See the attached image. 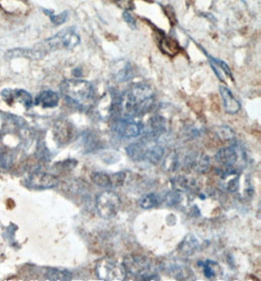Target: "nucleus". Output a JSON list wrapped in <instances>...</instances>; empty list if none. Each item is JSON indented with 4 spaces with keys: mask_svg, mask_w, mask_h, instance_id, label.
Instances as JSON below:
<instances>
[{
    "mask_svg": "<svg viewBox=\"0 0 261 281\" xmlns=\"http://www.w3.org/2000/svg\"><path fill=\"white\" fill-rule=\"evenodd\" d=\"M156 101L152 87L144 83H136L120 95V113L127 118L144 116L152 110Z\"/></svg>",
    "mask_w": 261,
    "mask_h": 281,
    "instance_id": "obj_1",
    "label": "nucleus"
},
{
    "mask_svg": "<svg viewBox=\"0 0 261 281\" xmlns=\"http://www.w3.org/2000/svg\"><path fill=\"white\" fill-rule=\"evenodd\" d=\"M60 90L68 103L80 110L92 106L94 88L92 84L83 80H66L60 85Z\"/></svg>",
    "mask_w": 261,
    "mask_h": 281,
    "instance_id": "obj_2",
    "label": "nucleus"
},
{
    "mask_svg": "<svg viewBox=\"0 0 261 281\" xmlns=\"http://www.w3.org/2000/svg\"><path fill=\"white\" fill-rule=\"evenodd\" d=\"M156 140L157 138L147 134L142 139L128 145L126 153L135 162H147L151 165H156L164 156V149Z\"/></svg>",
    "mask_w": 261,
    "mask_h": 281,
    "instance_id": "obj_3",
    "label": "nucleus"
},
{
    "mask_svg": "<svg viewBox=\"0 0 261 281\" xmlns=\"http://www.w3.org/2000/svg\"><path fill=\"white\" fill-rule=\"evenodd\" d=\"M81 42V37L73 29H66L39 44L38 49L33 50L36 55L58 49H73Z\"/></svg>",
    "mask_w": 261,
    "mask_h": 281,
    "instance_id": "obj_4",
    "label": "nucleus"
},
{
    "mask_svg": "<svg viewBox=\"0 0 261 281\" xmlns=\"http://www.w3.org/2000/svg\"><path fill=\"white\" fill-rule=\"evenodd\" d=\"M126 273L136 276L139 280H159L157 274L152 273V263L150 260L141 255H129L125 257L123 264Z\"/></svg>",
    "mask_w": 261,
    "mask_h": 281,
    "instance_id": "obj_5",
    "label": "nucleus"
},
{
    "mask_svg": "<svg viewBox=\"0 0 261 281\" xmlns=\"http://www.w3.org/2000/svg\"><path fill=\"white\" fill-rule=\"evenodd\" d=\"M95 273L99 279L106 281H122L126 276L124 266L109 258L99 260L95 266Z\"/></svg>",
    "mask_w": 261,
    "mask_h": 281,
    "instance_id": "obj_6",
    "label": "nucleus"
},
{
    "mask_svg": "<svg viewBox=\"0 0 261 281\" xmlns=\"http://www.w3.org/2000/svg\"><path fill=\"white\" fill-rule=\"evenodd\" d=\"M121 200L113 190H106L96 198V210L99 215L105 219H111L118 213Z\"/></svg>",
    "mask_w": 261,
    "mask_h": 281,
    "instance_id": "obj_7",
    "label": "nucleus"
},
{
    "mask_svg": "<svg viewBox=\"0 0 261 281\" xmlns=\"http://www.w3.org/2000/svg\"><path fill=\"white\" fill-rule=\"evenodd\" d=\"M245 155L242 149L236 146L221 148L215 155V161L224 168L237 170L236 165L245 161Z\"/></svg>",
    "mask_w": 261,
    "mask_h": 281,
    "instance_id": "obj_8",
    "label": "nucleus"
},
{
    "mask_svg": "<svg viewBox=\"0 0 261 281\" xmlns=\"http://www.w3.org/2000/svg\"><path fill=\"white\" fill-rule=\"evenodd\" d=\"M112 130L120 138L128 139L138 136L141 133V127L132 118H117L113 122Z\"/></svg>",
    "mask_w": 261,
    "mask_h": 281,
    "instance_id": "obj_9",
    "label": "nucleus"
},
{
    "mask_svg": "<svg viewBox=\"0 0 261 281\" xmlns=\"http://www.w3.org/2000/svg\"><path fill=\"white\" fill-rule=\"evenodd\" d=\"M127 180L126 172H119L113 175H109L103 172H93L91 174V181L97 186L103 188L120 187Z\"/></svg>",
    "mask_w": 261,
    "mask_h": 281,
    "instance_id": "obj_10",
    "label": "nucleus"
},
{
    "mask_svg": "<svg viewBox=\"0 0 261 281\" xmlns=\"http://www.w3.org/2000/svg\"><path fill=\"white\" fill-rule=\"evenodd\" d=\"M54 139L58 145L63 146L70 143L76 134V129L74 125L67 121V120H60L55 123L53 129Z\"/></svg>",
    "mask_w": 261,
    "mask_h": 281,
    "instance_id": "obj_11",
    "label": "nucleus"
},
{
    "mask_svg": "<svg viewBox=\"0 0 261 281\" xmlns=\"http://www.w3.org/2000/svg\"><path fill=\"white\" fill-rule=\"evenodd\" d=\"M58 179L47 173H33L29 179L30 185L36 189H49L58 185Z\"/></svg>",
    "mask_w": 261,
    "mask_h": 281,
    "instance_id": "obj_12",
    "label": "nucleus"
},
{
    "mask_svg": "<svg viewBox=\"0 0 261 281\" xmlns=\"http://www.w3.org/2000/svg\"><path fill=\"white\" fill-rule=\"evenodd\" d=\"M185 165L197 174H205L209 171L211 162L208 155L204 153H194L186 158Z\"/></svg>",
    "mask_w": 261,
    "mask_h": 281,
    "instance_id": "obj_13",
    "label": "nucleus"
},
{
    "mask_svg": "<svg viewBox=\"0 0 261 281\" xmlns=\"http://www.w3.org/2000/svg\"><path fill=\"white\" fill-rule=\"evenodd\" d=\"M219 92L223 101V107L227 114L234 115L241 110V103L237 99L232 91L224 85L219 86Z\"/></svg>",
    "mask_w": 261,
    "mask_h": 281,
    "instance_id": "obj_14",
    "label": "nucleus"
},
{
    "mask_svg": "<svg viewBox=\"0 0 261 281\" xmlns=\"http://www.w3.org/2000/svg\"><path fill=\"white\" fill-rule=\"evenodd\" d=\"M1 94L5 101H7V103L12 102V101H18V102L22 103L26 108H30L33 105V98L31 96V94L29 92H27L26 90L6 89Z\"/></svg>",
    "mask_w": 261,
    "mask_h": 281,
    "instance_id": "obj_15",
    "label": "nucleus"
},
{
    "mask_svg": "<svg viewBox=\"0 0 261 281\" xmlns=\"http://www.w3.org/2000/svg\"><path fill=\"white\" fill-rule=\"evenodd\" d=\"M172 188L178 192H191L197 189L196 180L178 176L171 181Z\"/></svg>",
    "mask_w": 261,
    "mask_h": 281,
    "instance_id": "obj_16",
    "label": "nucleus"
},
{
    "mask_svg": "<svg viewBox=\"0 0 261 281\" xmlns=\"http://www.w3.org/2000/svg\"><path fill=\"white\" fill-rule=\"evenodd\" d=\"M59 103V96L52 90L42 91L35 100V104L42 108H54Z\"/></svg>",
    "mask_w": 261,
    "mask_h": 281,
    "instance_id": "obj_17",
    "label": "nucleus"
},
{
    "mask_svg": "<svg viewBox=\"0 0 261 281\" xmlns=\"http://www.w3.org/2000/svg\"><path fill=\"white\" fill-rule=\"evenodd\" d=\"M203 51H204V50H203ZM204 52H205V51H204ZM205 53H206V52H205ZM206 55L209 57L210 63H211V65H212V69H213L214 73L216 74V76L219 78L220 81H223V82H224V74H226L232 80H234V79H233V76H232V73H231V70H230V68H229L228 65H227L225 62H223V61H221V60H218V59H215V58H213L212 56L208 55L207 53H206Z\"/></svg>",
    "mask_w": 261,
    "mask_h": 281,
    "instance_id": "obj_18",
    "label": "nucleus"
},
{
    "mask_svg": "<svg viewBox=\"0 0 261 281\" xmlns=\"http://www.w3.org/2000/svg\"><path fill=\"white\" fill-rule=\"evenodd\" d=\"M72 272L66 269L48 267L45 272V278L51 281H69L72 279Z\"/></svg>",
    "mask_w": 261,
    "mask_h": 281,
    "instance_id": "obj_19",
    "label": "nucleus"
},
{
    "mask_svg": "<svg viewBox=\"0 0 261 281\" xmlns=\"http://www.w3.org/2000/svg\"><path fill=\"white\" fill-rule=\"evenodd\" d=\"M200 247L199 240L192 234H189L185 237V239L180 244L179 249L182 254L184 255H191L197 249Z\"/></svg>",
    "mask_w": 261,
    "mask_h": 281,
    "instance_id": "obj_20",
    "label": "nucleus"
},
{
    "mask_svg": "<svg viewBox=\"0 0 261 281\" xmlns=\"http://www.w3.org/2000/svg\"><path fill=\"white\" fill-rule=\"evenodd\" d=\"M160 48L164 54L168 56H175L180 51V46L177 41L169 37H163V39H161Z\"/></svg>",
    "mask_w": 261,
    "mask_h": 281,
    "instance_id": "obj_21",
    "label": "nucleus"
},
{
    "mask_svg": "<svg viewBox=\"0 0 261 281\" xmlns=\"http://www.w3.org/2000/svg\"><path fill=\"white\" fill-rule=\"evenodd\" d=\"M202 265H203L204 274L209 279L215 278L217 275L222 274V269H221L220 265H218V263H216L214 261L207 260L205 263L202 264Z\"/></svg>",
    "mask_w": 261,
    "mask_h": 281,
    "instance_id": "obj_22",
    "label": "nucleus"
},
{
    "mask_svg": "<svg viewBox=\"0 0 261 281\" xmlns=\"http://www.w3.org/2000/svg\"><path fill=\"white\" fill-rule=\"evenodd\" d=\"M161 202H162V200H161L160 195H158L156 193H148L139 200L138 204L142 209L149 210V209H153V208L159 206L161 204Z\"/></svg>",
    "mask_w": 261,
    "mask_h": 281,
    "instance_id": "obj_23",
    "label": "nucleus"
},
{
    "mask_svg": "<svg viewBox=\"0 0 261 281\" xmlns=\"http://www.w3.org/2000/svg\"><path fill=\"white\" fill-rule=\"evenodd\" d=\"M133 75H134L133 69L129 63H124L122 64V66L118 67L114 73L115 79L120 83L130 80Z\"/></svg>",
    "mask_w": 261,
    "mask_h": 281,
    "instance_id": "obj_24",
    "label": "nucleus"
},
{
    "mask_svg": "<svg viewBox=\"0 0 261 281\" xmlns=\"http://www.w3.org/2000/svg\"><path fill=\"white\" fill-rule=\"evenodd\" d=\"M163 168L165 172H174L179 165L178 156L175 152H170L163 161Z\"/></svg>",
    "mask_w": 261,
    "mask_h": 281,
    "instance_id": "obj_25",
    "label": "nucleus"
},
{
    "mask_svg": "<svg viewBox=\"0 0 261 281\" xmlns=\"http://www.w3.org/2000/svg\"><path fill=\"white\" fill-rule=\"evenodd\" d=\"M217 134L219 135V137L221 139H224V140H232L235 137V133L226 126L219 127L217 129Z\"/></svg>",
    "mask_w": 261,
    "mask_h": 281,
    "instance_id": "obj_26",
    "label": "nucleus"
},
{
    "mask_svg": "<svg viewBox=\"0 0 261 281\" xmlns=\"http://www.w3.org/2000/svg\"><path fill=\"white\" fill-rule=\"evenodd\" d=\"M180 192L176 191V190H172L169 191L166 196H165V202L168 206H175L179 203L181 201V197H180Z\"/></svg>",
    "mask_w": 261,
    "mask_h": 281,
    "instance_id": "obj_27",
    "label": "nucleus"
},
{
    "mask_svg": "<svg viewBox=\"0 0 261 281\" xmlns=\"http://www.w3.org/2000/svg\"><path fill=\"white\" fill-rule=\"evenodd\" d=\"M44 12L48 14V16H49L51 21H52V23H53L54 25H61V24L65 23L66 20H67V18H68V13H67V12H64V13H62V14H60V15H53L52 12H50L48 10H44Z\"/></svg>",
    "mask_w": 261,
    "mask_h": 281,
    "instance_id": "obj_28",
    "label": "nucleus"
},
{
    "mask_svg": "<svg viewBox=\"0 0 261 281\" xmlns=\"http://www.w3.org/2000/svg\"><path fill=\"white\" fill-rule=\"evenodd\" d=\"M122 17H123V20L128 24V26L130 27L131 29H136V27H137L136 26V21H135L133 16H131V14L128 11L123 12Z\"/></svg>",
    "mask_w": 261,
    "mask_h": 281,
    "instance_id": "obj_29",
    "label": "nucleus"
}]
</instances>
